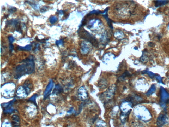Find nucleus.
I'll list each match as a JSON object with an SVG mask.
<instances>
[{
	"mask_svg": "<svg viewBox=\"0 0 169 127\" xmlns=\"http://www.w3.org/2000/svg\"><path fill=\"white\" fill-rule=\"evenodd\" d=\"M22 63L17 66L15 70L14 77L16 79H19L23 75L30 74L35 71L34 57L31 55L22 61Z\"/></svg>",
	"mask_w": 169,
	"mask_h": 127,
	"instance_id": "f257e3e1",
	"label": "nucleus"
},
{
	"mask_svg": "<svg viewBox=\"0 0 169 127\" xmlns=\"http://www.w3.org/2000/svg\"><path fill=\"white\" fill-rule=\"evenodd\" d=\"M15 86L13 83H10L4 85L2 88V93L4 96L10 97L13 96Z\"/></svg>",
	"mask_w": 169,
	"mask_h": 127,
	"instance_id": "f03ea898",
	"label": "nucleus"
},
{
	"mask_svg": "<svg viewBox=\"0 0 169 127\" xmlns=\"http://www.w3.org/2000/svg\"><path fill=\"white\" fill-rule=\"evenodd\" d=\"M87 28L91 30L92 31H96L102 28V22L98 19H93L89 21L87 26Z\"/></svg>",
	"mask_w": 169,
	"mask_h": 127,
	"instance_id": "7ed1b4c3",
	"label": "nucleus"
},
{
	"mask_svg": "<svg viewBox=\"0 0 169 127\" xmlns=\"http://www.w3.org/2000/svg\"><path fill=\"white\" fill-rule=\"evenodd\" d=\"M79 34L81 38L88 41L93 45L96 46L98 45L96 40L85 30H82L80 32Z\"/></svg>",
	"mask_w": 169,
	"mask_h": 127,
	"instance_id": "20e7f679",
	"label": "nucleus"
},
{
	"mask_svg": "<svg viewBox=\"0 0 169 127\" xmlns=\"http://www.w3.org/2000/svg\"><path fill=\"white\" fill-rule=\"evenodd\" d=\"M161 106L164 107L166 104L169 99V94L166 91V90L163 88L161 87Z\"/></svg>",
	"mask_w": 169,
	"mask_h": 127,
	"instance_id": "39448f33",
	"label": "nucleus"
},
{
	"mask_svg": "<svg viewBox=\"0 0 169 127\" xmlns=\"http://www.w3.org/2000/svg\"><path fill=\"white\" fill-rule=\"evenodd\" d=\"M115 85H113L109 87L106 91L103 93L102 96L104 97L107 100L112 99L114 96V93L115 90Z\"/></svg>",
	"mask_w": 169,
	"mask_h": 127,
	"instance_id": "423d86ee",
	"label": "nucleus"
},
{
	"mask_svg": "<svg viewBox=\"0 0 169 127\" xmlns=\"http://www.w3.org/2000/svg\"><path fill=\"white\" fill-rule=\"evenodd\" d=\"M78 96L81 100H86L88 97V93L87 90L84 86L80 87L78 90Z\"/></svg>",
	"mask_w": 169,
	"mask_h": 127,
	"instance_id": "0eeeda50",
	"label": "nucleus"
},
{
	"mask_svg": "<svg viewBox=\"0 0 169 127\" xmlns=\"http://www.w3.org/2000/svg\"><path fill=\"white\" fill-rule=\"evenodd\" d=\"M167 120V118L166 115L161 114L159 116L157 119L156 124L158 127H162L166 124Z\"/></svg>",
	"mask_w": 169,
	"mask_h": 127,
	"instance_id": "6e6552de",
	"label": "nucleus"
},
{
	"mask_svg": "<svg viewBox=\"0 0 169 127\" xmlns=\"http://www.w3.org/2000/svg\"><path fill=\"white\" fill-rule=\"evenodd\" d=\"M88 42H83L81 44V50L83 54H87L90 51V46L89 43Z\"/></svg>",
	"mask_w": 169,
	"mask_h": 127,
	"instance_id": "1a4fd4ad",
	"label": "nucleus"
},
{
	"mask_svg": "<svg viewBox=\"0 0 169 127\" xmlns=\"http://www.w3.org/2000/svg\"><path fill=\"white\" fill-rule=\"evenodd\" d=\"M16 95L18 97L24 98L28 96V94L23 86L19 87L16 91Z\"/></svg>",
	"mask_w": 169,
	"mask_h": 127,
	"instance_id": "9d476101",
	"label": "nucleus"
},
{
	"mask_svg": "<svg viewBox=\"0 0 169 127\" xmlns=\"http://www.w3.org/2000/svg\"><path fill=\"white\" fill-rule=\"evenodd\" d=\"M131 107V104L127 102H124L120 106V109L123 113H128Z\"/></svg>",
	"mask_w": 169,
	"mask_h": 127,
	"instance_id": "9b49d317",
	"label": "nucleus"
},
{
	"mask_svg": "<svg viewBox=\"0 0 169 127\" xmlns=\"http://www.w3.org/2000/svg\"><path fill=\"white\" fill-rule=\"evenodd\" d=\"M28 95L30 94L33 88V85L30 81L27 80L24 82L23 85Z\"/></svg>",
	"mask_w": 169,
	"mask_h": 127,
	"instance_id": "f8f14e48",
	"label": "nucleus"
},
{
	"mask_svg": "<svg viewBox=\"0 0 169 127\" xmlns=\"http://www.w3.org/2000/svg\"><path fill=\"white\" fill-rule=\"evenodd\" d=\"M53 81L52 80H50L49 84L47 86L46 88L45 89V91L44 95V98H46L47 97V95L50 93L51 91L52 88H53Z\"/></svg>",
	"mask_w": 169,
	"mask_h": 127,
	"instance_id": "ddd939ff",
	"label": "nucleus"
},
{
	"mask_svg": "<svg viewBox=\"0 0 169 127\" xmlns=\"http://www.w3.org/2000/svg\"><path fill=\"white\" fill-rule=\"evenodd\" d=\"M12 122L13 127H20V120L18 116L13 115L12 116Z\"/></svg>",
	"mask_w": 169,
	"mask_h": 127,
	"instance_id": "4468645a",
	"label": "nucleus"
},
{
	"mask_svg": "<svg viewBox=\"0 0 169 127\" xmlns=\"http://www.w3.org/2000/svg\"><path fill=\"white\" fill-rule=\"evenodd\" d=\"M32 46L31 45L28 44L25 46V47H21L18 46L17 49L19 51H29L32 49Z\"/></svg>",
	"mask_w": 169,
	"mask_h": 127,
	"instance_id": "2eb2a0df",
	"label": "nucleus"
},
{
	"mask_svg": "<svg viewBox=\"0 0 169 127\" xmlns=\"http://www.w3.org/2000/svg\"><path fill=\"white\" fill-rule=\"evenodd\" d=\"M154 2H155V6L156 7H158L166 4L168 3L169 1H154Z\"/></svg>",
	"mask_w": 169,
	"mask_h": 127,
	"instance_id": "dca6fc26",
	"label": "nucleus"
},
{
	"mask_svg": "<svg viewBox=\"0 0 169 127\" xmlns=\"http://www.w3.org/2000/svg\"><path fill=\"white\" fill-rule=\"evenodd\" d=\"M156 88L155 85L153 84L151 86V88L146 93V95L147 96H150L153 93L156 91Z\"/></svg>",
	"mask_w": 169,
	"mask_h": 127,
	"instance_id": "f3484780",
	"label": "nucleus"
},
{
	"mask_svg": "<svg viewBox=\"0 0 169 127\" xmlns=\"http://www.w3.org/2000/svg\"><path fill=\"white\" fill-rule=\"evenodd\" d=\"M58 20V18L56 16H52L49 19V21L52 24H54Z\"/></svg>",
	"mask_w": 169,
	"mask_h": 127,
	"instance_id": "a211bd4d",
	"label": "nucleus"
},
{
	"mask_svg": "<svg viewBox=\"0 0 169 127\" xmlns=\"http://www.w3.org/2000/svg\"><path fill=\"white\" fill-rule=\"evenodd\" d=\"M114 36L116 38L118 39H121L123 38L124 34L123 33L120 32H116L114 34Z\"/></svg>",
	"mask_w": 169,
	"mask_h": 127,
	"instance_id": "6ab92c4d",
	"label": "nucleus"
},
{
	"mask_svg": "<svg viewBox=\"0 0 169 127\" xmlns=\"http://www.w3.org/2000/svg\"><path fill=\"white\" fill-rule=\"evenodd\" d=\"M128 113H123L120 116V120L123 123H125L126 121Z\"/></svg>",
	"mask_w": 169,
	"mask_h": 127,
	"instance_id": "aec40b11",
	"label": "nucleus"
},
{
	"mask_svg": "<svg viewBox=\"0 0 169 127\" xmlns=\"http://www.w3.org/2000/svg\"><path fill=\"white\" fill-rule=\"evenodd\" d=\"M97 126L98 127H107L106 124L105 122L102 120L98 122L97 124Z\"/></svg>",
	"mask_w": 169,
	"mask_h": 127,
	"instance_id": "412c9836",
	"label": "nucleus"
},
{
	"mask_svg": "<svg viewBox=\"0 0 169 127\" xmlns=\"http://www.w3.org/2000/svg\"><path fill=\"white\" fill-rule=\"evenodd\" d=\"M107 83L104 80H102L101 81L99 82V86L101 88H105L107 86Z\"/></svg>",
	"mask_w": 169,
	"mask_h": 127,
	"instance_id": "4be33fe9",
	"label": "nucleus"
},
{
	"mask_svg": "<svg viewBox=\"0 0 169 127\" xmlns=\"http://www.w3.org/2000/svg\"><path fill=\"white\" fill-rule=\"evenodd\" d=\"M2 127H12L10 123L8 121H5L2 123Z\"/></svg>",
	"mask_w": 169,
	"mask_h": 127,
	"instance_id": "5701e85b",
	"label": "nucleus"
},
{
	"mask_svg": "<svg viewBox=\"0 0 169 127\" xmlns=\"http://www.w3.org/2000/svg\"><path fill=\"white\" fill-rule=\"evenodd\" d=\"M143 72L144 73H147L151 78H153L156 75V74L154 73H153L151 72L148 71H144Z\"/></svg>",
	"mask_w": 169,
	"mask_h": 127,
	"instance_id": "b1692460",
	"label": "nucleus"
},
{
	"mask_svg": "<svg viewBox=\"0 0 169 127\" xmlns=\"http://www.w3.org/2000/svg\"><path fill=\"white\" fill-rule=\"evenodd\" d=\"M37 97V94H35L30 98L29 100L36 103V99Z\"/></svg>",
	"mask_w": 169,
	"mask_h": 127,
	"instance_id": "393cba45",
	"label": "nucleus"
},
{
	"mask_svg": "<svg viewBox=\"0 0 169 127\" xmlns=\"http://www.w3.org/2000/svg\"><path fill=\"white\" fill-rule=\"evenodd\" d=\"M63 44V41L62 39H60L59 40L56 41V44L57 46L62 45Z\"/></svg>",
	"mask_w": 169,
	"mask_h": 127,
	"instance_id": "a878e982",
	"label": "nucleus"
},
{
	"mask_svg": "<svg viewBox=\"0 0 169 127\" xmlns=\"http://www.w3.org/2000/svg\"><path fill=\"white\" fill-rule=\"evenodd\" d=\"M9 41L10 44H12V43L14 42L15 38L13 37L12 36H10L8 37Z\"/></svg>",
	"mask_w": 169,
	"mask_h": 127,
	"instance_id": "bb28decb",
	"label": "nucleus"
},
{
	"mask_svg": "<svg viewBox=\"0 0 169 127\" xmlns=\"http://www.w3.org/2000/svg\"><path fill=\"white\" fill-rule=\"evenodd\" d=\"M156 78L158 81L159 82V83H163L162 78L161 77L158 76L156 77Z\"/></svg>",
	"mask_w": 169,
	"mask_h": 127,
	"instance_id": "cd10ccee",
	"label": "nucleus"
},
{
	"mask_svg": "<svg viewBox=\"0 0 169 127\" xmlns=\"http://www.w3.org/2000/svg\"><path fill=\"white\" fill-rule=\"evenodd\" d=\"M17 9L15 7H12V8H10L9 10V11L10 12V13H13V12L16 11Z\"/></svg>",
	"mask_w": 169,
	"mask_h": 127,
	"instance_id": "c85d7f7f",
	"label": "nucleus"
},
{
	"mask_svg": "<svg viewBox=\"0 0 169 127\" xmlns=\"http://www.w3.org/2000/svg\"><path fill=\"white\" fill-rule=\"evenodd\" d=\"M47 9V7H42L41 9H40V12H42V13H43V12H44L46 11Z\"/></svg>",
	"mask_w": 169,
	"mask_h": 127,
	"instance_id": "c756f323",
	"label": "nucleus"
},
{
	"mask_svg": "<svg viewBox=\"0 0 169 127\" xmlns=\"http://www.w3.org/2000/svg\"><path fill=\"white\" fill-rule=\"evenodd\" d=\"M9 47L10 50L11 51H13V50L14 48V46H13V45L10 43Z\"/></svg>",
	"mask_w": 169,
	"mask_h": 127,
	"instance_id": "7c9ffc66",
	"label": "nucleus"
},
{
	"mask_svg": "<svg viewBox=\"0 0 169 127\" xmlns=\"http://www.w3.org/2000/svg\"><path fill=\"white\" fill-rule=\"evenodd\" d=\"M154 43H152V42H149L148 43V45L150 46V47H153V46Z\"/></svg>",
	"mask_w": 169,
	"mask_h": 127,
	"instance_id": "2f4dec72",
	"label": "nucleus"
},
{
	"mask_svg": "<svg viewBox=\"0 0 169 127\" xmlns=\"http://www.w3.org/2000/svg\"><path fill=\"white\" fill-rule=\"evenodd\" d=\"M58 13L59 14H62L64 13V11L63 10H59L58 11Z\"/></svg>",
	"mask_w": 169,
	"mask_h": 127,
	"instance_id": "473e14b6",
	"label": "nucleus"
},
{
	"mask_svg": "<svg viewBox=\"0 0 169 127\" xmlns=\"http://www.w3.org/2000/svg\"><path fill=\"white\" fill-rule=\"evenodd\" d=\"M168 28H169V25L168 26Z\"/></svg>",
	"mask_w": 169,
	"mask_h": 127,
	"instance_id": "72a5a7b5",
	"label": "nucleus"
}]
</instances>
